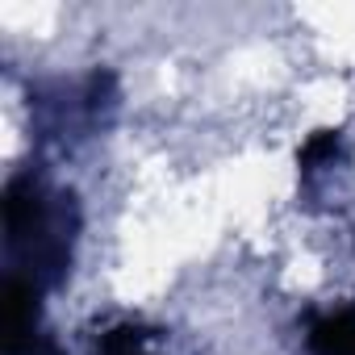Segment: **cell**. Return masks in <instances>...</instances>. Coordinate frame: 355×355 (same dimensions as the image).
Instances as JSON below:
<instances>
[{
	"label": "cell",
	"instance_id": "obj_1",
	"mask_svg": "<svg viewBox=\"0 0 355 355\" xmlns=\"http://www.w3.org/2000/svg\"><path fill=\"white\" fill-rule=\"evenodd\" d=\"M80 230L76 197L51 180L26 171L9 180L5 201V243H9V280L30 288H51L71 263V243Z\"/></svg>",
	"mask_w": 355,
	"mask_h": 355
}]
</instances>
